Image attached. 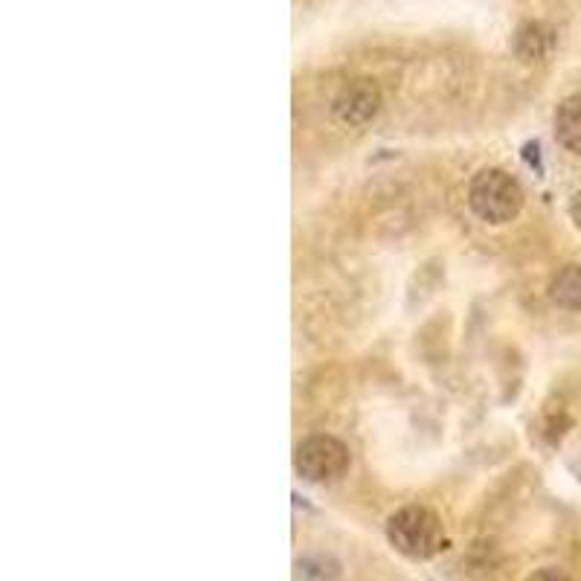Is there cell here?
I'll return each mask as SVG.
<instances>
[{
    "mask_svg": "<svg viewBox=\"0 0 581 581\" xmlns=\"http://www.w3.org/2000/svg\"><path fill=\"white\" fill-rule=\"evenodd\" d=\"M570 216H572V221H576V228L581 230V192H579V195H576V198H572Z\"/></svg>",
    "mask_w": 581,
    "mask_h": 581,
    "instance_id": "cell-9",
    "label": "cell"
},
{
    "mask_svg": "<svg viewBox=\"0 0 581 581\" xmlns=\"http://www.w3.org/2000/svg\"><path fill=\"white\" fill-rule=\"evenodd\" d=\"M294 465H297L302 480L335 482L349 468V451L335 436H311L297 448Z\"/></svg>",
    "mask_w": 581,
    "mask_h": 581,
    "instance_id": "cell-3",
    "label": "cell"
},
{
    "mask_svg": "<svg viewBox=\"0 0 581 581\" xmlns=\"http://www.w3.org/2000/svg\"><path fill=\"white\" fill-rule=\"evenodd\" d=\"M468 204L482 221L506 224L512 218H518L520 207H524V190L503 169H482L480 175H474L472 186H468Z\"/></svg>",
    "mask_w": 581,
    "mask_h": 581,
    "instance_id": "cell-1",
    "label": "cell"
},
{
    "mask_svg": "<svg viewBox=\"0 0 581 581\" xmlns=\"http://www.w3.org/2000/svg\"><path fill=\"white\" fill-rule=\"evenodd\" d=\"M555 33L541 21H532V24H524V27L515 33V53H518L520 62H544L546 55L553 53Z\"/></svg>",
    "mask_w": 581,
    "mask_h": 581,
    "instance_id": "cell-5",
    "label": "cell"
},
{
    "mask_svg": "<svg viewBox=\"0 0 581 581\" xmlns=\"http://www.w3.org/2000/svg\"><path fill=\"white\" fill-rule=\"evenodd\" d=\"M550 297H553L561 309H581V268L579 264H567L564 271L550 285Z\"/></svg>",
    "mask_w": 581,
    "mask_h": 581,
    "instance_id": "cell-7",
    "label": "cell"
},
{
    "mask_svg": "<svg viewBox=\"0 0 581 581\" xmlns=\"http://www.w3.org/2000/svg\"><path fill=\"white\" fill-rule=\"evenodd\" d=\"M390 544L408 558H427L442 546V527L439 518L425 506H404L387 524Z\"/></svg>",
    "mask_w": 581,
    "mask_h": 581,
    "instance_id": "cell-2",
    "label": "cell"
},
{
    "mask_svg": "<svg viewBox=\"0 0 581 581\" xmlns=\"http://www.w3.org/2000/svg\"><path fill=\"white\" fill-rule=\"evenodd\" d=\"M382 108V91L373 79H354L335 96V117L344 126H363Z\"/></svg>",
    "mask_w": 581,
    "mask_h": 581,
    "instance_id": "cell-4",
    "label": "cell"
},
{
    "mask_svg": "<svg viewBox=\"0 0 581 581\" xmlns=\"http://www.w3.org/2000/svg\"><path fill=\"white\" fill-rule=\"evenodd\" d=\"M555 137H558V143L567 152L581 155V93L567 96L558 105V111H555Z\"/></svg>",
    "mask_w": 581,
    "mask_h": 581,
    "instance_id": "cell-6",
    "label": "cell"
},
{
    "mask_svg": "<svg viewBox=\"0 0 581 581\" xmlns=\"http://www.w3.org/2000/svg\"><path fill=\"white\" fill-rule=\"evenodd\" d=\"M527 581H570V579L558 570H538L535 576H529Z\"/></svg>",
    "mask_w": 581,
    "mask_h": 581,
    "instance_id": "cell-8",
    "label": "cell"
}]
</instances>
